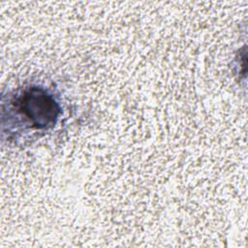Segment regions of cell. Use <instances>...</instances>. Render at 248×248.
<instances>
[{
    "instance_id": "obj_1",
    "label": "cell",
    "mask_w": 248,
    "mask_h": 248,
    "mask_svg": "<svg viewBox=\"0 0 248 248\" xmlns=\"http://www.w3.org/2000/svg\"><path fill=\"white\" fill-rule=\"evenodd\" d=\"M61 108L46 89L31 85L23 88L7 101H3L2 117L16 116L35 130H47L58 121Z\"/></svg>"
}]
</instances>
